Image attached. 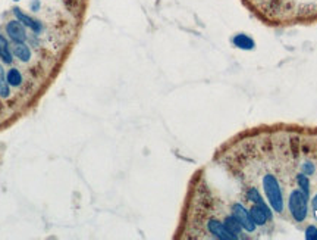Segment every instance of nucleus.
Masks as SVG:
<instances>
[{
    "instance_id": "1",
    "label": "nucleus",
    "mask_w": 317,
    "mask_h": 240,
    "mask_svg": "<svg viewBox=\"0 0 317 240\" xmlns=\"http://www.w3.org/2000/svg\"><path fill=\"white\" fill-rule=\"evenodd\" d=\"M263 189H264L266 198L269 201V205L272 206L278 214H281L284 211V196H282L281 186H279V181L276 180V177L272 174H266L263 177Z\"/></svg>"
},
{
    "instance_id": "2",
    "label": "nucleus",
    "mask_w": 317,
    "mask_h": 240,
    "mask_svg": "<svg viewBox=\"0 0 317 240\" xmlns=\"http://www.w3.org/2000/svg\"><path fill=\"white\" fill-rule=\"evenodd\" d=\"M289 212L297 223H303L309 214V196L303 190H294L288 201Z\"/></svg>"
},
{
    "instance_id": "3",
    "label": "nucleus",
    "mask_w": 317,
    "mask_h": 240,
    "mask_svg": "<svg viewBox=\"0 0 317 240\" xmlns=\"http://www.w3.org/2000/svg\"><path fill=\"white\" fill-rule=\"evenodd\" d=\"M232 209H234L232 214H234L235 218L239 221V224L242 226L244 230H247V232H254V230H255V224H254L253 218H251L250 212H248L244 206L241 205V204H235Z\"/></svg>"
},
{
    "instance_id": "4",
    "label": "nucleus",
    "mask_w": 317,
    "mask_h": 240,
    "mask_svg": "<svg viewBox=\"0 0 317 240\" xmlns=\"http://www.w3.org/2000/svg\"><path fill=\"white\" fill-rule=\"evenodd\" d=\"M250 215H251V218H253L254 224L255 226H260V227H263V226H266V223H267V220H272L273 217H272V211L269 209V206L266 205H255L250 209Z\"/></svg>"
},
{
    "instance_id": "5",
    "label": "nucleus",
    "mask_w": 317,
    "mask_h": 240,
    "mask_svg": "<svg viewBox=\"0 0 317 240\" xmlns=\"http://www.w3.org/2000/svg\"><path fill=\"white\" fill-rule=\"evenodd\" d=\"M6 33L9 35L10 40H13L15 43H24L27 40V31L22 22L16 21H10L6 25Z\"/></svg>"
},
{
    "instance_id": "6",
    "label": "nucleus",
    "mask_w": 317,
    "mask_h": 240,
    "mask_svg": "<svg viewBox=\"0 0 317 240\" xmlns=\"http://www.w3.org/2000/svg\"><path fill=\"white\" fill-rule=\"evenodd\" d=\"M207 229H209V232L215 236V238H218V239H222V240H232L235 239L226 229H225V226H223V223H221L219 220H210L209 223H207Z\"/></svg>"
},
{
    "instance_id": "7",
    "label": "nucleus",
    "mask_w": 317,
    "mask_h": 240,
    "mask_svg": "<svg viewBox=\"0 0 317 240\" xmlns=\"http://www.w3.org/2000/svg\"><path fill=\"white\" fill-rule=\"evenodd\" d=\"M13 15H15V16H16V19H18L19 22H22L25 27H30L35 34H38V33L43 30V25H41L38 21L32 19L30 15L24 13L19 7H15V9H13Z\"/></svg>"
},
{
    "instance_id": "8",
    "label": "nucleus",
    "mask_w": 317,
    "mask_h": 240,
    "mask_svg": "<svg viewBox=\"0 0 317 240\" xmlns=\"http://www.w3.org/2000/svg\"><path fill=\"white\" fill-rule=\"evenodd\" d=\"M223 226H225V229L235 238V239H238L239 238V235H241V230H242V226L239 224V221L235 218V215L232 214V215H228L226 218H225V221H223Z\"/></svg>"
},
{
    "instance_id": "9",
    "label": "nucleus",
    "mask_w": 317,
    "mask_h": 240,
    "mask_svg": "<svg viewBox=\"0 0 317 240\" xmlns=\"http://www.w3.org/2000/svg\"><path fill=\"white\" fill-rule=\"evenodd\" d=\"M12 53L15 58H18L21 62H28L31 59V50L30 47L24 43H15L13 44V49H12Z\"/></svg>"
},
{
    "instance_id": "10",
    "label": "nucleus",
    "mask_w": 317,
    "mask_h": 240,
    "mask_svg": "<svg viewBox=\"0 0 317 240\" xmlns=\"http://www.w3.org/2000/svg\"><path fill=\"white\" fill-rule=\"evenodd\" d=\"M0 59L4 64H12V61H13V53L9 47V43L1 34H0Z\"/></svg>"
},
{
    "instance_id": "11",
    "label": "nucleus",
    "mask_w": 317,
    "mask_h": 240,
    "mask_svg": "<svg viewBox=\"0 0 317 240\" xmlns=\"http://www.w3.org/2000/svg\"><path fill=\"white\" fill-rule=\"evenodd\" d=\"M234 44L238 47V49H242V50H251L254 49V41L253 38H250L248 35L245 34H237L234 37Z\"/></svg>"
},
{
    "instance_id": "12",
    "label": "nucleus",
    "mask_w": 317,
    "mask_h": 240,
    "mask_svg": "<svg viewBox=\"0 0 317 240\" xmlns=\"http://www.w3.org/2000/svg\"><path fill=\"white\" fill-rule=\"evenodd\" d=\"M6 80H7L9 86H12V87H18V86H21V83H22V75H21V72H19L18 69L12 68L7 71V74H6Z\"/></svg>"
},
{
    "instance_id": "13",
    "label": "nucleus",
    "mask_w": 317,
    "mask_h": 240,
    "mask_svg": "<svg viewBox=\"0 0 317 240\" xmlns=\"http://www.w3.org/2000/svg\"><path fill=\"white\" fill-rule=\"evenodd\" d=\"M10 90H9V83L6 80L4 71L0 67V98H9Z\"/></svg>"
},
{
    "instance_id": "14",
    "label": "nucleus",
    "mask_w": 317,
    "mask_h": 240,
    "mask_svg": "<svg viewBox=\"0 0 317 240\" xmlns=\"http://www.w3.org/2000/svg\"><path fill=\"white\" fill-rule=\"evenodd\" d=\"M297 183L298 186L301 187V190L309 196L310 195V181H309V177L303 172V174H298L297 175Z\"/></svg>"
},
{
    "instance_id": "15",
    "label": "nucleus",
    "mask_w": 317,
    "mask_h": 240,
    "mask_svg": "<svg viewBox=\"0 0 317 240\" xmlns=\"http://www.w3.org/2000/svg\"><path fill=\"white\" fill-rule=\"evenodd\" d=\"M306 239L307 240H317V229L310 226L307 230H306Z\"/></svg>"
},
{
    "instance_id": "16",
    "label": "nucleus",
    "mask_w": 317,
    "mask_h": 240,
    "mask_svg": "<svg viewBox=\"0 0 317 240\" xmlns=\"http://www.w3.org/2000/svg\"><path fill=\"white\" fill-rule=\"evenodd\" d=\"M315 171H316V168H315V165H313L312 162L303 164V172H304L306 175H312V174H315Z\"/></svg>"
},
{
    "instance_id": "17",
    "label": "nucleus",
    "mask_w": 317,
    "mask_h": 240,
    "mask_svg": "<svg viewBox=\"0 0 317 240\" xmlns=\"http://www.w3.org/2000/svg\"><path fill=\"white\" fill-rule=\"evenodd\" d=\"M38 7H40V1H38V0H35L34 3H31L32 10H38Z\"/></svg>"
},
{
    "instance_id": "18",
    "label": "nucleus",
    "mask_w": 317,
    "mask_h": 240,
    "mask_svg": "<svg viewBox=\"0 0 317 240\" xmlns=\"http://www.w3.org/2000/svg\"><path fill=\"white\" fill-rule=\"evenodd\" d=\"M313 209L316 211V214H317V195L313 198Z\"/></svg>"
},
{
    "instance_id": "19",
    "label": "nucleus",
    "mask_w": 317,
    "mask_h": 240,
    "mask_svg": "<svg viewBox=\"0 0 317 240\" xmlns=\"http://www.w3.org/2000/svg\"><path fill=\"white\" fill-rule=\"evenodd\" d=\"M13 1H19V0H13Z\"/></svg>"
}]
</instances>
